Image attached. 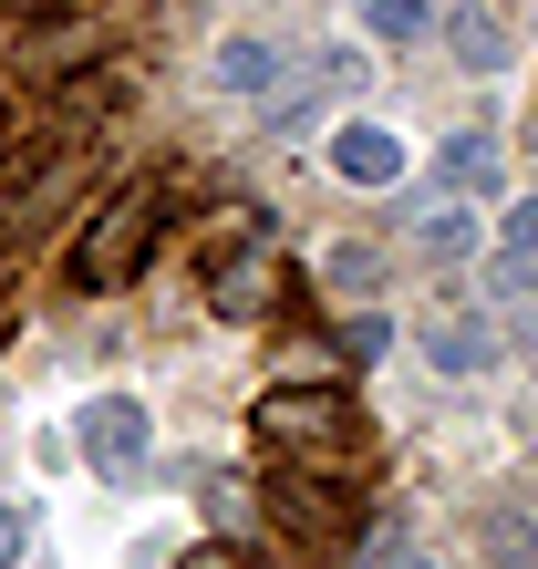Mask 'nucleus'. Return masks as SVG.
<instances>
[{
	"mask_svg": "<svg viewBox=\"0 0 538 569\" xmlns=\"http://www.w3.org/2000/svg\"><path fill=\"white\" fill-rule=\"evenodd\" d=\"M93 52V21H21V62H31V73H73V62Z\"/></svg>",
	"mask_w": 538,
	"mask_h": 569,
	"instance_id": "9b49d317",
	"label": "nucleus"
},
{
	"mask_svg": "<svg viewBox=\"0 0 538 569\" xmlns=\"http://www.w3.org/2000/svg\"><path fill=\"white\" fill-rule=\"evenodd\" d=\"M177 569H249V559H239V549H218V539H208V549H187Z\"/></svg>",
	"mask_w": 538,
	"mask_h": 569,
	"instance_id": "aec40b11",
	"label": "nucleus"
},
{
	"mask_svg": "<svg viewBox=\"0 0 538 569\" xmlns=\"http://www.w3.org/2000/svg\"><path fill=\"white\" fill-rule=\"evenodd\" d=\"M218 83H228V93H259V104H269V93L290 83V52H280V42H259V31H239V42H218Z\"/></svg>",
	"mask_w": 538,
	"mask_h": 569,
	"instance_id": "1a4fd4ad",
	"label": "nucleus"
},
{
	"mask_svg": "<svg viewBox=\"0 0 538 569\" xmlns=\"http://www.w3.org/2000/svg\"><path fill=\"white\" fill-rule=\"evenodd\" d=\"M269 300H280L269 249H259V239H228L218 270H208V311H218V321H269Z\"/></svg>",
	"mask_w": 538,
	"mask_h": 569,
	"instance_id": "20e7f679",
	"label": "nucleus"
},
{
	"mask_svg": "<svg viewBox=\"0 0 538 569\" xmlns=\"http://www.w3.org/2000/svg\"><path fill=\"white\" fill-rule=\"evenodd\" d=\"M415 249L435 259V270H446V259H466V249H477V208H466V197L425 208V218H415Z\"/></svg>",
	"mask_w": 538,
	"mask_h": 569,
	"instance_id": "4468645a",
	"label": "nucleus"
},
{
	"mask_svg": "<svg viewBox=\"0 0 538 569\" xmlns=\"http://www.w3.org/2000/svg\"><path fill=\"white\" fill-rule=\"evenodd\" d=\"M342 83H362V52L321 62V73H290V83H280V93L259 104V114H269V136H280V146H290V136H311V124H321V104H331Z\"/></svg>",
	"mask_w": 538,
	"mask_h": 569,
	"instance_id": "0eeeda50",
	"label": "nucleus"
},
{
	"mask_svg": "<svg viewBox=\"0 0 538 569\" xmlns=\"http://www.w3.org/2000/svg\"><path fill=\"white\" fill-rule=\"evenodd\" d=\"M249 435L269 456H290V466H311V477H352V405L331 383H269L259 405H249Z\"/></svg>",
	"mask_w": 538,
	"mask_h": 569,
	"instance_id": "f03ea898",
	"label": "nucleus"
},
{
	"mask_svg": "<svg viewBox=\"0 0 538 569\" xmlns=\"http://www.w3.org/2000/svg\"><path fill=\"white\" fill-rule=\"evenodd\" d=\"M435 187H446V197L497 187V136H446V146H435Z\"/></svg>",
	"mask_w": 538,
	"mask_h": 569,
	"instance_id": "ddd939ff",
	"label": "nucleus"
},
{
	"mask_svg": "<svg viewBox=\"0 0 538 569\" xmlns=\"http://www.w3.org/2000/svg\"><path fill=\"white\" fill-rule=\"evenodd\" d=\"M383 569H435V559H415V549H393V559H383Z\"/></svg>",
	"mask_w": 538,
	"mask_h": 569,
	"instance_id": "4be33fe9",
	"label": "nucleus"
},
{
	"mask_svg": "<svg viewBox=\"0 0 538 569\" xmlns=\"http://www.w3.org/2000/svg\"><path fill=\"white\" fill-rule=\"evenodd\" d=\"M156 239H166V187L134 177V187L104 197V208H83L73 249H62V280H73L83 300H104V290H124V280L156 259Z\"/></svg>",
	"mask_w": 538,
	"mask_h": 569,
	"instance_id": "f257e3e1",
	"label": "nucleus"
},
{
	"mask_svg": "<svg viewBox=\"0 0 538 569\" xmlns=\"http://www.w3.org/2000/svg\"><path fill=\"white\" fill-rule=\"evenodd\" d=\"M497 569H538V528H497Z\"/></svg>",
	"mask_w": 538,
	"mask_h": 569,
	"instance_id": "a211bd4d",
	"label": "nucleus"
},
{
	"mask_svg": "<svg viewBox=\"0 0 538 569\" xmlns=\"http://www.w3.org/2000/svg\"><path fill=\"white\" fill-rule=\"evenodd\" d=\"M21 549H31V508L0 497V569H21Z\"/></svg>",
	"mask_w": 538,
	"mask_h": 569,
	"instance_id": "f3484780",
	"label": "nucleus"
},
{
	"mask_svg": "<svg viewBox=\"0 0 538 569\" xmlns=\"http://www.w3.org/2000/svg\"><path fill=\"white\" fill-rule=\"evenodd\" d=\"M508 249H538V187L518 197V218H508Z\"/></svg>",
	"mask_w": 538,
	"mask_h": 569,
	"instance_id": "6ab92c4d",
	"label": "nucleus"
},
{
	"mask_svg": "<svg viewBox=\"0 0 538 569\" xmlns=\"http://www.w3.org/2000/svg\"><path fill=\"white\" fill-rule=\"evenodd\" d=\"M62 11V0H11V21H52Z\"/></svg>",
	"mask_w": 538,
	"mask_h": 569,
	"instance_id": "412c9836",
	"label": "nucleus"
},
{
	"mask_svg": "<svg viewBox=\"0 0 538 569\" xmlns=\"http://www.w3.org/2000/svg\"><path fill=\"white\" fill-rule=\"evenodd\" d=\"M528 156H538V124H528Z\"/></svg>",
	"mask_w": 538,
	"mask_h": 569,
	"instance_id": "5701e85b",
	"label": "nucleus"
},
{
	"mask_svg": "<svg viewBox=\"0 0 538 569\" xmlns=\"http://www.w3.org/2000/svg\"><path fill=\"white\" fill-rule=\"evenodd\" d=\"M331 177H342V187H393L404 177V136L373 124V114H342V124H331Z\"/></svg>",
	"mask_w": 538,
	"mask_h": 569,
	"instance_id": "423d86ee",
	"label": "nucleus"
},
{
	"mask_svg": "<svg viewBox=\"0 0 538 569\" xmlns=\"http://www.w3.org/2000/svg\"><path fill=\"white\" fill-rule=\"evenodd\" d=\"M383 342H393V321L373 311V300H362V311H342V352H352V362H373Z\"/></svg>",
	"mask_w": 538,
	"mask_h": 569,
	"instance_id": "dca6fc26",
	"label": "nucleus"
},
{
	"mask_svg": "<svg viewBox=\"0 0 538 569\" xmlns=\"http://www.w3.org/2000/svg\"><path fill=\"white\" fill-rule=\"evenodd\" d=\"M446 42H456V62H466V73H508V62H518L508 21H497L487 0H466V11H446Z\"/></svg>",
	"mask_w": 538,
	"mask_h": 569,
	"instance_id": "6e6552de",
	"label": "nucleus"
},
{
	"mask_svg": "<svg viewBox=\"0 0 538 569\" xmlns=\"http://www.w3.org/2000/svg\"><path fill=\"white\" fill-rule=\"evenodd\" d=\"M321 290L342 300V311H362V300H383V249H321Z\"/></svg>",
	"mask_w": 538,
	"mask_h": 569,
	"instance_id": "f8f14e48",
	"label": "nucleus"
},
{
	"mask_svg": "<svg viewBox=\"0 0 538 569\" xmlns=\"http://www.w3.org/2000/svg\"><path fill=\"white\" fill-rule=\"evenodd\" d=\"M73 446L104 466V477H134V466H146V405H134V393H93L73 415Z\"/></svg>",
	"mask_w": 538,
	"mask_h": 569,
	"instance_id": "7ed1b4c3",
	"label": "nucleus"
},
{
	"mask_svg": "<svg viewBox=\"0 0 538 569\" xmlns=\"http://www.w3.org/2000/svg\"><path fill=\"white\" fill-rule=\"evenodd\" d=\"M362 31H373V42H425L435 0H362Z\"/></svg>",
	"mask_w": 538,
	"mask_h": 569,
	"instance_id": "2eb2a0df",
	"label": "nucleus"
},
{
	"mask_svg": "<svg viewBox=\"0 0 538 569\" xmlns=\"http://www.w3.org/2000/svg\"><path fill=\"white\" fill-rule=\"evenodd\" d=\"M415 342H425V362H435V373H456V383L497 362V331H487V321H425Z\"/></svg>",
	"mask_w": 538,
	"mask_h": 569,
	"instance_id": "9d476101",
	"label": "nucleus"
},
{
	"mask_svg": "<svg viewBox=\"0 0 538 569\" xmlns=\"http://www.w3.org/2000/svg\"><path fill=\"white\" fill-rule=\"evenodd\" d=\"M259 508L280 518L290 539H311V549H331V539H342V528H352V518H342V497H321V487H311V466H269Z\"/></svg>",
	"mask_w": 538,
	"mask_h": 569,
	"instance_id": "39448f33",
	"label": "nucleus"
}]
</instances>
